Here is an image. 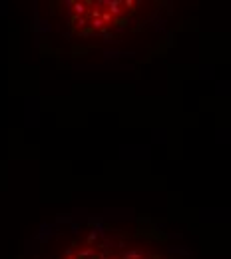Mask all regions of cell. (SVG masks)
<instances>
[{
    "label": "cell",
    "instance_id": "obj_1",
    "mask_svg": "<svg viewBox=\"0 0 231 259\" xmlns=\"http://www.w3.org/2000/svg\"><path fill=\"white\" fill-rule=\"evenodd\" d=\"M64 259H168L155 245L136 235L106 229L84 235L66 249Z\"/></svg>",
    "mask_w": 231,
    "mask_h": 259
},
{
    "label": "cell",
    "instance_id": "obj_2",
    "mask_svg": "<svg viewBox=\"0 0 231 259\" xmlns=\"http://www.w3.org/2000/svg\"><path fill=\"white\" fill-rule=\"evenodd\" d=\"M74 6L90 14V18L72 14L70 24L80 36H108L110 32L130 28L136 16L142 14V2L132 0H108V2H74Z\"/></svg>",
    "mask_w": 231,
    "mask_h": 259
}]
</instances>
